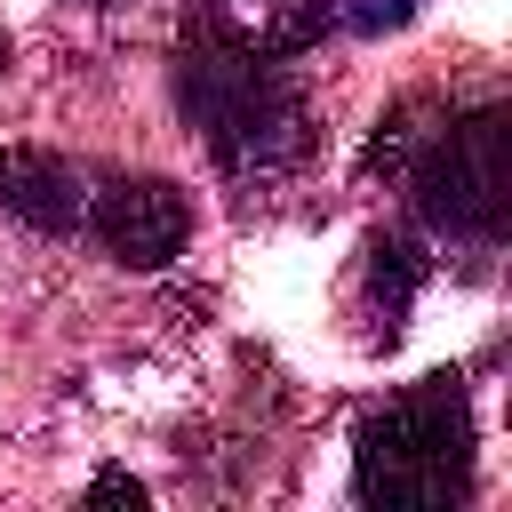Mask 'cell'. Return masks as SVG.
I'll list each match as a JSON object with an SVG mask.
<instances>
[{"label": "cell", "mask_w": 512, "mask_h": 512, "mask_svg": "<svg viewBox=\"0 0 512 512\" xmlns=\"http://www.w3.org/2000/svg\"><path fill=\"white\" fill-rule=\"evenodd\" d=\"M336 16H344L352 32H400V24L416 16V0H336Z\"/></svg>", "instance_id": "cell-9"}, {"label": "cell", "mask_w": 512, "mask_h": 512, "mask_svg": "<svg viewBox=\"0 0 512 512\" xmlns=\"http://www.w3.org/2000/svg\"><path fill=\"white\" fill-rule=\"evenodd\" d=\"M80 224L104 240V256H120L136 272H160L192 240V200L168 176H112V184L88 192V216Z\"/></svg>", "instance_id": "cell-4"}, {"label": "cell", "mask_w": 512, "mask_h": 512, "mask_svg": "<svg viewBox=\"0 0 512 512\" xmlns=\"http://www.w3.org/2000/svg\"><path fill=\"white\" fill-rule=\"evenodd\" d=\"M352 488L384 512H448L472 496V400L456 376H424L360 416Z\"/></svg>", "instance_id": "cell-2"}, {"label": "cell", "mask_w": 512, "mask_h": 512, "mask_svg": "<svg viewBox=\"0 0 512 512\" xmlns=\"http://www.w3.org/2000/svg\"><path fill=\"white\" fill-rule=\"evenodd\" d=\"M88 504H144V488H136L128 472H104V480L88 488Z\"/></svg>", "instance_id": "cell-10"}, {"label": "cell", "mask_w": 512, "mask_h": 512, "mask_svg": "<svg viewBox=\"0 0 512 512\" xmlns=\"http://www.w3.org/2000/svg\"><path fill=\"white\" fill-rule=\"evenodd\" d=\"M0 208L32 232H80L88 216V176L64 160V152H8L0 160Z\"/></svg>", "instance_id": "cell-6"}, {"label": "cell", "mask_w": 512, "mask_h": 512, "mask_svg": "<svg viewBox=\"0 0 512 512\" xmlns=\"http://www.w3.org/2000/svg\"><path fill=\"white\" fill-rule=\"evenodd\" d=\"M448 112L432 104V96H408V104H392L384 120H376V144H368V168H384V176H408L416 168V152L432 144V128H440Z\"/></svg>", "instance_id": "cell-8"}, {"label": "cell", "mask_w": 512, "mask_h": 512, "mask_svg": "<svg viewBox=\"0 0 512 512\" xmlns=\"http://www.w3.org/2000/svg\"><path fill=\"white\" fill-rule=\"evenodd\" d=\"M424 272H432V256H424V240H416V232H376V240H368V312L384 320V336L408 320V304H416Z\"/></svg>", "instance_id": "cell-7"}, {"label": "cell", "mask_w": 512, "mask_h": 512, "mask_svg": "<svg viewBox=\"0 0 512 512\" xmlns=\"http://www.w3.org/2000/svg\"><path fill=\"white\" fill-rule=\"evenodd\" d=\"M408 184H416V216L432 232L488 248L512 216V120H504V104L440 120L432 144L416 152Z\"/></svg>", "instance_id": "cell-3"}, {"label": "cell", "mask_w": 512, "mask_h": 512, "mask_svg": "<svg viewBox=\"0 0 512 512\" xmlns=\"http://www.w3.org/2000/svg\"><path fill=\"white\" fill-rule=\"evenodd\" d=\"M328 24H336V0H192L184 40L280 64V56H304Z\"/></svg>", "instance_id": "cell-5"}, {"label": "cell", "mask_w": 512, "mask_h": 512, "mask_svg": "<svg viewBox=\"0 0 512 512\" xmlns=\"http://www.w3.org/2000/svg\"><path fill=\"white\" fill-rule=\"evenodd\" d=\"M176 104L200 128V144L216 152V168L240 176V184H272V176H288L312 152V104L264 56H232V48L184 40V56H176Z\"/></svg>", "instance_id": "cell-1"}]
</instances>
